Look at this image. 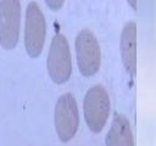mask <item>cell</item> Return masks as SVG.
Returning a JSON list of instances; mask_svg holds the SVG:
<instances>
[{"mask_svg": "<svg viewBox=\"0 0 156 146\" xmlns=\"http://www.w3.org/2000/svg\"><path fill=\"white\" fill-rule=\"evenodd\" d=\"M110 112V99L107 91L101 85H95L88 90L84 99V117L93 133L102 130Z\"/></svg>", "mask_w": 156, "mask_h": 146, "instance_id": "cell-1", "label": "cell"}, {"mask_svg": "<svg viewBox=\"0 0 156 146\" xmlns=\"http://www.w3.org/2000/svg\"><path fill=\"white\" fill-rule=\"evenodd\" d=\"M48 72L51 79L57 84L67 82L72 73L69 47L66 38L60 33L54 36L50 45L48 55Z\"/></svg>", "mask_w": 156, "mask_h": 146, "instance_id": "cell-2", "label": "cell"}, {"mask_svg": "<svg viewBox=\"0 0 156 146\" xmlns=\"http://www.w3.org/2000/svg\"><path fill=\"white\" fill-rule=\"evenodd\" d=\"M45 18L37 2L32 1L26 11V28H24V45L30 57L40 55L45 41Z\"/></svg>", "mask_w": 156, "mask_h": 146, "instance_id": "cell-3", "label": "cell"}, {"mask_svg": "<svg viewBox=\"0 0 156 146\" xmlns=\"http://www.w3.org/2000/svg\"><path fill=\"white\" fill-rule=\"evenodd\" d=\"M79 124L78 108L72 94H63L55 107V127L61 141L71 140L77 133Z\"/></svg>", "mask_w": 156, "mask_h": 146, "instance_id": "cell-4", "label": "cell"}, {"mask_svg": "<svg viewBox=\"0 0 156 146\" xmlns=\"http://www.w3.org/2000/svg\"><path fill=\"white\" fill-rule=\"evenodd\" d=\"M20 0H0V44L11 50L17 45L20 34Z\"/></svg>", "mask_w": 156, "mask_h": 146, "instance_id": "cell-5", "label": "cell"}, {"mask_svg": "<svg viewBox=\"0 0 156 146\" xmlns=\"http://www.w3.org/2000/svg\"><path fill=\"white\" fill-rule=\"evenodd\" d=\"M76 54L79 71L89 77L98 72L100 67V47L95 35L89 29H83L76 39Z\"/></svg>", "mask_w": 156, "mask_h": 146, "instance_id": "cell-6", "label": "cell"}, {"mask_svg": "<svg viewBox=\"0 0 156 146\" xmlns=\"http://www.w3.org/2000/svg\"><path fill=\"white\" fill-rule=\"evenodd\" d=\"M121 55L127 72L134 77L136 73V26L128 22L121 35Z\"/></svg>", "mask_w": 156, "mask_h": 146, "instance_id": "cell-7", "label": "cell"}, {"mask_svg": "<svg viewBox=\"0 0 156 146\" xmlns=\"http://www.w3.org/2000/svg\"><path fill=\"white\" fill-rule=\"evenodd\" d=\"M107 146H134L128 119L123 114H115L111 128L106 135Z\"/></svg>", "mask_w": 156, "mask_h": 146, "instance_id": "cell-8", "label": "cell"}, {"mask_svg": "<svg viewBox=\"0 0 156 146\" xmlns=\"http://www.w3.org/2000/svg\"><path fill=\"white\" fill-rule=\"evenodd\" d=\"M63 1H65V0H45L46 5H48L50 9H52V10H58V9L62 6Z\"/></svg>", "mask_w": 156, "mask_h": 146, "instance_id": "cell-9", "label": "cell"}, {"mask_svg": "<svg viewBox=\"0 0 156 146\" xmlns=\"http://www.w3.org/2000/svg\"><path fill=\"white\" fill-rule=\"evenodd\" d=\"M128 2L130 4V6H132L134 10L136 9V0H128Z\"/></svg>", "mask_w": 156, "mask_h": 146, "instance_id": "cell-10", "label": "cell"}]
</instances>
